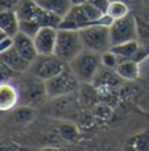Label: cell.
<instances>
[{"label": "cell", "mask_w": 149, "mask_h": 151, "mask_svg": "<svg viewBox=\"0 0 149 151\" xmlns=\"http://www.w3.org/2000/svg\"><path fill=\"white\" fill-rule=\"evenodd\" d=\"M127 1H129V0H127Z\"/></svg>", "instance_id": "obj_31"}, {"label": "cell", "mask_w": 149, "mask_h": 151, "mask_svg": "<svg viewBox=\"0 0 149 151\" xmlns=\"http://www.w3.org/2000/svg\"><path fill=\"white\" fill-rule=\"evenodd\" d=\"M57 132L63 139H65L68 142H77L78 138L80 137L78 128L74 124L69 123V122H64L63 124H61L57 128Z\"/></svg>", "instance_id": "obj_21"}, {"label": "cell", "mask_w": 149, "mask_h": 151, "mask_svg": "<svg viewBox=\"0 0 149 151\" xmlns=\"http://www.w3.org/2000/svg\"><path fill=\"white\" fill-rule=\"evenodd\" d=\"M119 63H120V58L112 50H107V51L101 54V64L104 68L115 70V68L118 66Z\"/></svg>", "instance_id": "obj_23"}, {"label": "cell", "mask_w": 149, "mask_h": 151, "mask_svg": "<svg viewBox=\"0 0 149 151\" xmlns=\"http://www.w3.org/2000/svg\"><path fill=\"white\" fill-rule=\"evenodd\" d=\"M134 14L149 21V0H141Z\"/></svg>", "instance_id": "obj_26"}, {"label": "cell", "mask_w": 149, "mask_h": 151, "mask_svg": "<svg viewBox=\"0 0 149 151\" xmlns=\"http://www.w3.org/2000/svg\"><path fill=\"white\" fill-rule=\"evenodd\" d=\"M20 0H0V11L15 9Z\"/></svg>", "instance_id": "obj_28"}, {"label": "cell", "mask_w": 149, "mask_h": 151, "mask_svg": "<svg viewBox=\"0 0 149 151\" xmlns=\"http://www.w3.org/2000/svg\"><path fill=\"white\" fill-rule=\"evenodd\" d=\"M14 47V37L9 36L5 32H0V52L7 51L8 49Z\"/></svg>", "instance_id": "obj_25"}, {"label": "cell", "mask_w": 149, "mask_h": 151, "mask_svg": "<svg viewBox=\"0 0 149 151\" xmlns=\"http://www.w3.org/2000/svg\"><path fill=\"white\" fill-rule=\"evenodd\" d=\"M127 150L133 151H149V129L137 132L125 142Z\"/></svg>", "instance_id": "obj_19"}, {"label": "cell", "mask_w": 149, "mask_h": 151, "mask_svg": "<svg viewBox=\"0 0 149 151\" xmlns=\"http://www.w3.org/2000/svg\"><path fill=\"white\" fill-rule=\"evenodd\" d=\"M80 81L69 64L57 76L46 80V88L49 99H56L78 91Z\"/></svg>", "instance_id": "obj_6"}, {"label": "cell", "mask_w": 149, "mask_h": 151, "mask_svg": "<svg viewBox=\"0 0 149 151\" xmlns=\"http://www.w3.org/2000/svg\"><path fill=\"white\" fill-rule=\"evenodd\" d=\"M0 73H1V81H12L19 78L22 73L13 70L11 66H8L6 63L0 60Z\"/></svg>", "instance_id": "obj_24"}, {"label": "cell", "mask_w": 149, "mask_h": 151, "mask_svg": "<svg viewBox=\"0 0 149 151\" xmlns=\"http://www.w3.org/2000/svg\"><path fill=\"white\" fill-rule=\"evenodd\" d=\"M74 93L51 99L54 101L49 106V113H51L54 117H62L65 120L77 119L79 116V109L82 108V106L79 102L78 94L74 98Z\"/></svg>", "instance_id": "obj_10"}, {"label": "cell", "mask_w": 149, "mask_h": 151, "mask_svg": "<svg viewBox=\"0 0 149 151\" xmlns=\"http://www.w3.org/2000/svg\"><path fill=\"white\" fill-rule=\"evenodd\" d=\"M140 63H137L134 59H126L118 64L115 68V72L118 76L126 81H135L140 78L141 71H140Z\"/></svg>", "instance_id": "obj_16"}, {"label": "cell", "mask_w": 149, "mask_h": 151, "mask_svg": "<svg viewBox=\"0 0 149 151\" xmlns=\"http://www.w3.org/2000/svg\"><path fill=\"white\" fill-rule=\"evenodd\" d=\"M135 21H136L137 41L139 42L149 41V21L142 19V18H140L137 15H135Z\"/></svg>", "instance_id": "obj_22"}, {"label": "cell", "mask_w": 149, "mask_h": 151, "mask_svg": "<svg viewBox=\"0 0 149 151\" xmlns=\"http://www.w3.org/2000/svg\"><path fill=\"white\" fill-rule=\"evenodd\" d=\"M84 44L80 37L79 30L58 29L56 41L55 54L67 64H70L76 57L84 50Z\"/></svg>", "instance_id": "obj_4"}, {"label": "cell", "mask_w": 149, "mask_h": 151, "mask_svg": "<svg viewBox=\"0 0 149 151\" xmlns=\"http://www.w3.org/2000/svg\"><path fill=\"white\" fill-rule=\"evenodd\" d=\"M14 48L21 56L30 63H33L38 56L34 38L22 32H19L14 36Z\"/></svg>", "instance_id": "obj_13"}, {"label": "cell", "mask_w": 149, "mask_h": 151, "mask_svg": "<svg viewBox=\"0 0 149 151\" xmlns=\"http://www.w3.org/2000/svg\"><path fill=\"white\" fill-rule=\"evenodd\" d=\"M108 1H113V0H108ZM126 1H127V0H126Z\"/></svg>", "instance_id": "obj_29"}, {"label": "cell", "mask_w": 149, "mask_h": 151, "mask_svg": "<svg viewBox=\"0 0 149 151\" xmlns=\"http://www.w3.org/2000/svg\"><path fill=\"white\" fill-rule=\"evenodd\" d=\"M15 11L18 13L20 22L33 24L37 29L46 26L58 28L62 21L59 17L41 7L36 2V0H20Z\"/></svg>", "instance_id": "obj_3"}, {"label": "cell", "mask_w": 149, "mask_h": 151, "mask_svg": "<svg viewBox=\"0 0 149 151\" xmlns=\"http://www.w3.org/2000/svg\"><path fill=\"white\" fill-rule=\"evenodd\" d=\"M36 2L41 7L59 17L61 19L68 14L74 5L71 0H36Z\"/></svg>", "instance_id": "obj_17"}, {"label": "cell", "mask_w": 149, "mask_h": 151, "mask_svg": "<svg viewBox=\"0 0 149 151\" xmlns=\"http://www.w3.org/2000/svg\"><path fill=\"white\" fill-rule=\"evenodd\" d=\"M74 5H78V4H84V2H90V4H93L95 6H98L99 8H101L104 12L106 11L107 6H108V0H71Z\"/></svg>", "instance_id": "obj_27"}, {"label": "cell", "mask_w": 149, "mask_h": 151, "mask_svg": "<svg viewBox=\"0 0 149 151\" xmlns=\"http://www.w3.org/2000/svg\"><path fill=\"white\" fill-rule=\"evenodd\" d=\"M57 34H58V28L51 27V26L41 27L38 29V32L33 37L38 55L54 54L56 41H57Z\"/></svg>", "instance_id": "obj_11"}, {"label": "cell", "mask_w": 149, "mask_h": 151, "mask_svg": "<svg viewBox=\"0 0 149 151\" xmlns=\"http://www.w3.org/2000/svg\"><path fill=\"white\" fill-rule=\"evenodd\" d=\"M0 29L13 37L20 32V20L15 9L0 11Z\"/></svg>", "instance_id": "obj_15"}, {"label": "cell", "mask_w": 149, "mask_h": 151, "mask_svg": "<svg viewBox=\"0 0 149 151\" xmlns=\"http://www.w3.org/2000/svg\"><path fill=\"white\" fill-rule=\"evenodd\" d=\"M110 50H112L114 54L119 56L120 62L126 60V59H133L139 50V41L132 40V41L124 42L120 44H114L112 45Z\"/></svg>", "instance_id": "obj_18"}, {"label": "cell", "mask_w": 149, "mask_h": 151, "mask_svg": "<svg viewBox=\"0 0 149 151\" xmlns=\"http://www.w3.org/2000/svg\"><path fill=\"white\" fill-rule=\"evenodd\" d=\"M69 65L74 70L80 83L92 84L103 65L101 54L94 52L89 49H84Z\"/></svg>", "instance_id": "obj_5"}, {"label": "cell", "mask_w": 149, "mask_h": 151, "mask_svg": "<svg viewBox=\"0 0 149 151\" xmlns=\"http://www.w3.org/2000/svg\"><path fill=\"white\" fill-rule=\"evenodd\" d=\"M0 60L6 63L8 66H11L13 70L18 71L20 73L27 72L32 64L30 62H28L27 59H25L21 56L14 47L8 49L7 51L0 52Z\"/></svg>", "instance_id": "obj_14"}, {"label": "cell", "mask_w": 149, "mask_h": 151, "mask_svg": "<svg viewBox=\"0 0 149 151\" xmlns=\"http://www.w3.org/2000/svg\"><path fill=\"white\" fill-rule=\"evenodd\" d=\"M15 81L20 92L19 106H26L35 109L44 107L47 100L49 99L44 80L33 75L32 72H23L15 79Z\"/></svg>", "instance_id": "obj_2"}, {"label": "cell", "mask_w": 149, "mask_h": 151, "mask_svg": "<svg viewBox=\"0 0 149 151\" xmlns=\"http://www.w3.org/2000/svg\"><path fill=\"white\" fill-rule=\"evenodd\" d=\"M79 34L85 49L92 50L98 54H103L111 49V33L108 26H90L80 29Z\"/></svg>", "instance_id": "obj_7"}, {"label": "cell", "mask_w": 149, "mask_h": 151, "mask_svg": "<svg viewBox=\"0 0 149 151\" xmlns=\"http://www.w3.org/2000/svg\"><path fill=\"white\" fill-rule=\"evenodd\" d=\"M105 13L108 14L113 20H119L130 14V8L126 0H113L108 2Z\"/></svg>", "instance_id": "obj_20"}, {"label": "cell", "mask_w": 149, "mask_h": 151, "mask_svg": "<svg viewBox=\"0 0 149 151\" xmlns=\"http://www.w3.org/2000/svg\"><path fill=\"white\" fill-rule=\"evenodd\" d=\"M65 65L67 63L58 58L55 54L38 55L36 59L30 64L28 71L46 81L58 75L65 68Z\"/></svg>", "instance_id": "obj_8"}, {"label": "cell", "mask_w": 149, "mask_h": 151, "mask_svg": "<svg viewBox=\"0 0 149 151\" xmlns=\"http://www.w3.org/2000/svg\"><path fill=\"white\" fill-rule=\"evenodd\" d=\"M112 45L128 42L132 40H137L136 33V21L134 13L119 20H114L110 26Z\"/></svg>", "instance_id": "obj_9"}, {"label": "cell", "mask_w": 149, "mask_h": 151, "mask_svg": "<svg viewBox=\"0 0 149 151\" xmlns=\"http://www.w3.org/2000/svg\"><path fill=\"white\" fill-rule=\"evenodd\" d=\"M113 21L114 20L98 6L90 2H84V4L72 5L68 14L62 19L58 26V29L80 30L83 28L95 24H103L110 27Z\"/></svg>", "instance_id": "obj_1"}, {"label": "cell", "mask_w": 149, "mask_h": 151, "mask_svg": "<svg viewBox=\"0 0 149 151\" xmlns=\"http://www.w3.org/2000/svg\"><path fill=\"white\" fill-rule=\"evenodd\" d=\"M137 1H141V0H137Z\"/></svg>", "instance_id": "obj_30"}, {"label": "cell", "mask_w": 149, "mask_h": 151, "mask_svg": "<svg viewBox=\"0 0 149 151\" xmlns=\"http://www.w3.org/2000/svg\"><path fill=\"white\" fill-rule=\"evenodd\" d=\"M20 101V92L13 81H1L0 84V111L11 112L17 108Z\"/></svg>", "instance_id": "obj_12"}]
</instances>
